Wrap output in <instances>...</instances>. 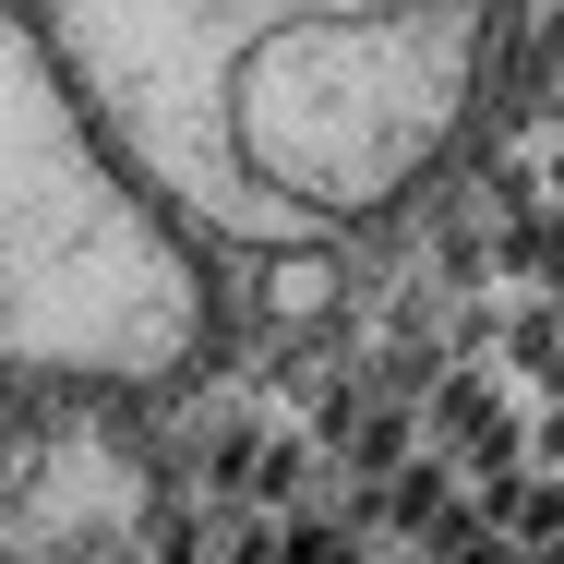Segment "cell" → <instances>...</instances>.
Returning <instances> with one entry per match:
<instances>
[{
	"label": "cell",
	"instance_id": "cell-3",
	"mask_svg": "<svg viewBox=\"0 0 564 564\" xmlns=\"http://www.w3.org/2000/svg\"><path fill=\"white\" fill-rule=\"evenodd\" d=\"M132 517V468L120 445L73 433V445H36L0 492V553H73V541H109Z\"/></svg>",
	"mask_w": 564,
	"mask_h": 564
},
{
	"label": "cell",
	"instance_id": "cell-1",
	"mask_svg": "<svg viewBox=\"0 0 564 564\" xmlns=\"http://www.w3.org/2000/svg\"><path fill=\"white\" fill-rule=\"evenodd\" d=\"M505 0H36V48L156 217L313 252L480 97Z\"/></svg>",
	"mask_w": 564,
	"mask_h": 564
},
{
	"label": "cell",
	"instance_id": "cell-2",
	"mask_svg": "<svg viewBox=\"0 0 564 564\" xmlns=\"http://www.w3.org/2000/svg\"><path fill=\"white\" fill-rule=\"evenodd\" d=\"M205 348V276L156 217L73 85L48 73L36 24L0 0V360L144 384Z\"/></svg>",
	"mask_w": 564,
	"mask_h": 564
},
{
	"label": "cell",
	"instance_id": "cell-4",
	"mask_svg": "<svg viewBox=\"0 0 564 564\" xmlns=\"http://www.w3.org/2000/svg\"><path fill=\"white\" fill-rule=\"evenodd\" d=\"M264 301H276L289 325H313V313H325V252H276V289H264Z\"/></svg>",
	"mask_w": 564,
	"mask_h": 564
}]
</instances>
